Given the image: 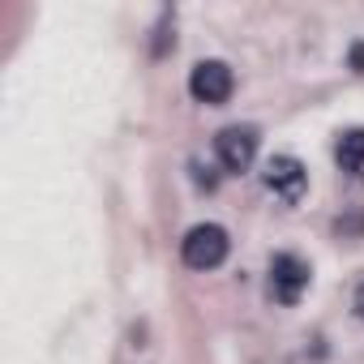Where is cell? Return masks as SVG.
<instances>
[{
	"label": "cell",
	"instance_id": "1",
	"mask_svg": "<svg viewBox=\"0 0 364 364\" xmlns=\"http://www.w3.org/2000/svg\"><path fill=\"white\" fill-rule=\"evenodd\" d=\"M228 249H232V240H228V232L219 223H198L185 240H180V257H185V266H193V270L223 266Z\"/></svg>",
	"mask_w": 364,
	"mask_h": 364
},
{
	"label": "cell",
	"instance_id": "2",
	"mask_svg": "<svg viewBox=\"0 0 364 364\" xmlns=\"http://www.w3.org/2000/svg\"><path fill=\"white\" fill-rule=\"evenodd\" d=\"M262 180H266V189L279 198V202H287V206H296L300 198H304V163L300 159H291V154H274L270 163H266V171H262Z\"/></svg>",
	"mask_w": 364,
	"mask_h": 364
},
{
	"label": "cell",
	"instance_id": "3",
	"mask_svg": "<svg viewBox=\"0 0 364 364\" xmlns=\"http://www.w3.org/2000/svg\"><path fill=\"white\" fill-rule=\"evenodd\" d=\"M232 86H236V77H232V69L223 60H202L189 73V95L198 103H228L232 99Z\"/></svg>",
	"mask_w": 364,
	"mask_h": 364
},
{
	"label": "cell",
	"instance_id": "4",
	"mask_svg": "<svg viewBox=\"0 0 364 364\" xmlns=\"http://www.w3.org/2000/svg\"><path fill=\"white\" fill-rule=\"evenodd\" d=\"M215 154L228 171H249L253 159H257V129L249 124H232L215 137Z\"/></svg>",
	"mask_w": 364,
	"mask_h": 364
},
{
	"label": "cell",
	"instance_id": "5",
	"mask_svg": "<svg viewBox=\"0 0 364 364\" xmlns=\"http://www.w3.org/2000/svg\"><path fill=\"white\" fill-rule=\"evenodd\" d=\"M304 287H309V266L291 253H279L270 262V296L279 304H296L304 296Z\"/></svg>",
	"mask_w": 364,
	"mask_h": 364
},
{
	"label": "cell",
	"instance_id": "6",
	"mask_svg": "<svg viewBox=\"0 0 364 364\" xmlns=\"http://www.w3.org/2000/svg\"><path fill=\"white\" fill-rule=\"evenodd\" d=\"M338 167L355 180H364V129H347L338 137Z\"/></svg>",
	"mask_w": 364,
	"mask_h": 364
},
{
	"label": "cell",
	"instance_id": "7",
	"mask_svg": "<svg viewBox=\"0 0 364 364\" xmlns=\"http://www.w3.org/2000/svg\"><path fill=\"white\" fill-rule=\"evenodd\" d=\"M355 313L364 317V283H360V291H355Z\"/></svg>",
	"mask_w": 364,
	"mask_h": 364
}]
</instances>
